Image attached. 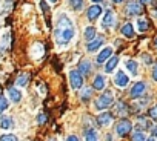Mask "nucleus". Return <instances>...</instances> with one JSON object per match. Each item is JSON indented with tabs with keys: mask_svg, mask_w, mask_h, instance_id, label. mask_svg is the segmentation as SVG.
I'll return each mask as SVG.
<instances>
[{
	"mask_svg": "<svg viewBox=\"0 0 157 141\" xmlns=\"http://www.w3.org/2000/svg\"><path fill=\"white\" fill-rule=\"evenodd\" d=\"M116 112H117L119 115L125 114V112H126V104H125V103H119V104L116 106Z\"/></svg>",
	"mask_w": 157,
	"mask_h": 141,
	"instance_id": "30",
	"label": "nucleus"
},
{
	"mask_svg": "<svg viewBox=\"0 0 157 141\" xmlns=\"http://www.w3.org/2000/svg\"><path fill=\"white\" fill-rule=\"evenodd\" d=\"M78 72L80 74H83V75H88L90 72H91V63H90V60H86V58H83L82 61H80V64H78Z\"/></svg>",
	"mask_w": 157,
	"mask_h": 141,
	"instance_id": "13",
	"label": "nucleus"
},
{
	"mask_svg": "<svg viewBox=\"0 0 157 141\" xmlns=\"http://www.w3.org/2000/svg\"><path fill=\"white\" fill-rule=\"evenodd\" d=\"M152 78L157 81V64L154 66V69H152Z\"/></svg>",
	"mask_w": 157,
	"mask_h": 141,
	"instance_id": "35",
	"label": "nucleus"
},
{
	"mask_svg": "<svg viewBox=\"0 0 157 141\" xmlns=\"http://www.w3.org/2000/svg\"><path fill=\"white\" fill-rule=\"evenodd\" d=\"M69 83H71V88L72 89H80L83 86V77L78 70H71L69 72Z\"/></svg>",
	"mask_w": 157,
	"mask_h": 141,
	"instance_id": "3",
	"label": "nucleus"
},
{
	"mask_svg": "<svg viewBox=\"0 0 157 141\" xmlns=\"http://www.w3.org/2000/svg\"><path fill=\"white\" fill-rule=\"evenodd\" d=\"M132 141H146V136L143 132H136L132 135Z\"/></svg>",
	"mask_w": 157,
	"mask_h": 141,
	"instance_id": "29",
	"label": "nucleus"
},
{
	"mask_svg": "<svg viewBox=\"0 0 157 141\" xmlns=\"http://www.w3.org/2000/svg\"><path fill=\"white\" fill-rule=\"evenodd\" d=\"M69 2V6L75 11H80L83 8V0H68Z\"/></svg>",
	"mask_w": 157,
	"mask_h": 141,
	"instance_id": "25",
	"label": "nucleus"
},
{
	"mask_svg": "<svg viewBox=\"0 0 157 141\" xmlns=\"http://www.w3.org/2000/svg\"><path fill=\"white\" fill-rule=\"evenodd\" d=\"M42 55H43V46H42V43H36L33 46V57L34 58H40Z\"/></svg>",
	"mask_w": 157,
	"mask_h": 141,
	"instance_id": "23",
	"label": "nucleus"
},
{
	"mask_svg": "<svg viewBox=\"0 0 157 141\" xmlns=\"http://www.w3.org/2000/svg\"><path fill=\"white\" fill-rule=\"evenodd\" d=\"M102 11H103V8L97 3V5H93L91 8H88L86 16H88V19H90L91 22H94V20H97V19H99V16L102 14Z\"/></svg>",
	"mask_w": 157,
	"mask_h": 141,
	"instance_id": "6",
	"label": "nucleus"
},
{
	"mask_svg": "<svg viewBox=\"0 0 157 141\" xmlns=\"http://www.w3.org/2000/svg\"><path fill=\"white\" fill-rule=\"evenodd\" d=\"M93 2H96V3H99V2H102V0H93Z\"/></svg>",
	"mask_w": 157,
	"mask_h": 141,
	"instance_id": "43",
	"label": "nucleus"
},
{
	"mask_svg": "<svg viewBox=\"0 0 157 141\" xmlns=\"http://www.w3.org/2000/svg\"><path fill=\"white\" fill-rule=\"evenodd\" d=\"M90 97H91V91L86 88V89H83V92H82V100L83 101H88L90 100Z\"/></svg>",
	"mask_w": 157,
	"mask_h": 141,
	"instance_id": "32",
	"label": "nucleus"
},
{
	"mask_svg": "<svg viewBox=\"0 0 157 141\" xmlns=\"http://www.w3.org/2000/svg\"><path fill=\"white\" fill-rule=\"evenodd\" d=\"M0 141H19V138H17L16 135L5 133V135H0Z\"/></svg>",
	"mask_w": 157,
	"mask_h": 141,
	"instance_id": "27",
	"label": "nucleus"
},
{
	"mask_svg": "<svg viewBox=\"0 0 157 141\" xmlns=\"http://www.w3.org/2000/svg\"><path fill=\"white\" fill-rule=\"evenodd\" d=\"M49 141H56V139H49Z\"/></svg>",
	"mask_w": 157,
	"mask_h": 141,
	"instance_id": "45",
	"label": "nucleus"
},
{
	"mask_svg": "<svg viewBox=\"0 0 157 141\" xmlns=\"http://www.w3.org/2000/svg\"><path fill=\"white\" fill-rule=\"evenodd\" d=\"M117 63H119V58L117 57H111L109 60H108V63H106V66H105V70L108 74H111L113 70L116 69V66H117Z\"/></svg>",
	"mask_w": 157,
	"mask_h": 141,
	"instance_id": "19",
	"label": "nucleus"
},
{
	"mask_svg": "<svg viewBox=\"0 0 157 141\" xmlns=\"http://www.w3.org/2000/svg\"><path fill=\"white\" fill-rule=\"evenodd\" d=\"M113 57V48H105L99 55H97V58H96V61L100 64V63H105L106 60H109Z\"/></svg>",
	"mask_w": 157,
	"mask_h": 141,
	"instance_id": "11",
	"label": "nucleus"
},
{
	"mask_svg": "<svg viewBox=\"0 0 157 141\" xmlns=\"http://www.w3.org/2000/svg\"><path fill=\"white\" fill-rule=\"evenodd\" d=\"M8 94H10V98H11L13 103H19L22 100V92L19 89H16V88H10Z\"/></svg>",
	"mask_w": 157,
	"mask_h": 141,
	"instance_id": "17",
	"label": "nucleus"
},
{
	"mask_svg": "<svg viewBox=\"0 0 157 141\" xmlns=\"http://www.w3.org/2000/svg\"><path fill=\"white\" fill-rule=\"evenodd\" d=\"M149 118L154 120V121H157V106H154V107L149 109Z\"/></svg>",
	"mask_w": 157,
	"mask_h": 141,
	"instance_id": "31",
	"label": "nucleus"
},
{
	"mask_svg": "<svg viewBox=\"0 0 157 141\" xmlns=\"http://www.w3.org/2000/svg\"><path fill=\"white\" fill-rule=\"evenodd\" d=\"M105 85H106V81H105V77L103 75H96L94 77V81H93V88L94 89H97V91H103L105 89Z\"/></svg>",
	"mask_w": 157,
	"mask_h": 141,
	"instance_id": "12",
	"label": "nucleus"
},
{
	"mask_svg": "<svg viewBox=\"0 0 157 141\" xmlns=\"http://www.w3.org/2000/svg\"><path fill=\"white\" fill-rule=\"evenodd\" d=\"M125 66H126V69L129 70V74H132V75H137V63L134 61V60H126V63H125Z\"/></svg>",
	"mask_w": 157,
	"mask_h": 141,
	"instance_id": "22",
	"label": "nucleus"
},
{
	"mask_svg": "<svg viewBox=\"0 0 157 141\" xmlns=\"http://www.w3.org/2000/svg\"><path fill=\"white\" fill-rule=\"evenodd\" d=\"M66 141H78V138H77L75 135H69V136L66 138Z\"/></svg>",
	"mask_w": 157,
	"mask_h": 141,
	"instance_id": "36",
	"label": "nucleus"
},
{
	"mask_svg": "<svg viewBox=\"0 0 157 141\" xmlns=\"http://www.w3.org/2000/svg\"><path fill=\"white\" fill-rule=\"evenodd\" d=\"M85 141H99V135L94 129L85 130Z\"/></svg>",
	"mask_w": 157,
	"mask_h": 141,
	"instance_id": "21",
	"label": "nucleus"
},
{
	"mask_svg": "<svg viewBox=\"0 0 157 141\" xmlns=\"http://www.w3.org/2000/svg\"><path fill=\"white\" fill-rule=\"evenodd\" d=\"M154 45H155V48H157V35H155V38H154Z\"/></svg>",
	"mask_w": 157,
	"mask_h": 141,
	"instance_id": "41",
	"label": "nucleus"
},
{
	"mask_svg": "<svg viewBox=\"0 0 157 141\" xmlns=\"http://www.w3.org/2000/svg\"><path fill=\"white\" fill-rule=\"evenodd\" d=\"M131 130H132V124H131V121L126 120V118L120 120V121L117 123V126H116V132H117V135H120V136L128 135Z\"/></svg>",
	"mask_w": 157,
	"mask_h": 141,
	"instance_id": "4",
	"label": "nucleus"
},
{
	"mask_svg": "<svg viewBox=\"0 0 157 141\" xmlns=\"http://www.w3.org/2000/svg\"><path fill=\"white\" fill-rule=\"evenodd\" d=\"M145 89H146V85H145L143 81H137V83L132 86V89H131V97H132V98L142 97V95L145 94Z\"/></svg>",
	"mask_w": 157,
	"mask_h": 141,
	"instance_id": "7",
	"label": "nucleus"
},
{
	"mask_svg": "<svg viewBox=\"0 0 157 141\" xmlns=\"http://www.w3.org/2000/svg\"><path fill=\"white\" fill-rule=\"evenodd\" d=\"M75 35V28L72 25V22L68 19V16L62 14L60 19H59V25H57V29L54 32V37H56V42L59 46H66Z\"/></svg>",
	"mask_w": 157,
	"mask_h": 141,
	"instance_id": "1",
	"label": "nucleus"
},
{
	"mask_svg": "<svg viewBox=\"0 0 157 141\" xmlns=\"http://www.w3.org/2000/svg\"><path fill=\"white\" fill-rule=\"evenodd\" d=\"M146 141H155V139H154V136H152V138H148Z\"/></svg>",
	"mask_w": 157,
	"mask_h": 141,
	"instance_id": "42",
	"label": "nucleus"
},
{
	"mask_svg": "<svg viewBox=\"0 0 157 141\" xmlns=\"http://www.w3.org/2000/svg\"><path fill=\"white\" fill-rule=\"evenodd\" d=\"M113 2H114V3H122L123 0H113Z\"/></svg>",
	"mask_w": 157,
	"mask_h": 141,
	"instance_id": "39",
	"label": "nucleus"
},
{
	"mask_svg": "<svg viewBox=\"0 0 157 141\" xmlns=\"http://www.w3.org/2000/svg\"><path fill=\"white\" fill-rule=\"evenodd\" d=\"M97 123H99V126L108 127V126L113 123V115H111L109 112H103V114H100V115H99V118H97Z\"/></svg>",
	"mask_w": 157,
	"mask_h": 141,
	"instance_id": "8",
	"label": "nucleus"
},
{
	"mask_svg": "<svg viewBox=\"0 0 157 141\" xmlns=\"http://www.w3.org/2000/svg\"><path fill=\"white\" fill-rule=\"evenodd\" d=\"M46 121V115L45 114H39V117H37V123L39 124H43Z\"/></svg>",
	"mask_w": 157,
	"mask_h": 141,
	"instance_id": "33",
	"label": "nucleus"
},
{
	"mask_svg": "<svg viewBox=\"0 0 157 141\" xmlns=\"http://www.w3.org/2000/svg\"><path fill=\"white\" fill-rule=\"evenodd\" d=\"M10 3H11V0H6V3H5V9H3V14H6L11 8H10Z\"/></svg>",
	"mask_w": 157,
	"mask_h": 141,
	"instance_id": "34",
	"label": "nucleus"
},
{
	"mask_svg": "<svg viewBox=\"0 0 157 141\" xmlns=\"http://www.w3.org/2000/svg\"><path fill=\"white\" fill-rule=\"evenodd\" d=\"M142 11H143V8H142L140 3L131 2V3H128V6H126V13H128L129 16H139V14H142Z\"/></svg>",
	"mask_w": 157,
	"mask_h": 141,
	"instance_id": "9",
	"label": "nucleus"
},
{
	"mask_svg": "<svg viewBox=\"0 0 157 141\" xmlns=\"http://www.w3.org/2000/svg\"><path fill=\"white\" fill-rule=\"evenodd\" d=\"M137 28H139L140 32H145V31L148 29V20H145V19L137 20Z\"/></svg>",
	"mask_w": 157,
	"mask_h": 141,
	"instance_id": "26",
	"label": "nucleus"
},
{
	"mask_svg": "<svg viewBox=\"0 0 157 141\" xmlns=\"http://www.w3.org/2000/svg\"><path fill=\"white\" fill-rule=\"evenodd\" d=\"M122 34H123L125 37H128V38H132V37H134V28H132V25H131V23L123 25V28H122Z\"/></svg>",
	"mask_w": 157,
	"mask_h": 141,
	"instance_id": "20",
	"label": "nucleus"
},
{
	"mask_svg": "<svg viewBox=\"0 0 157 141\" xmlns=\"http://www.w3.org/2000/svg\"><path fill=\"white\" fill-rule=\"evenodd\" d=\"M152 135H155V136H157V127H154V129H152Z\"/></svg>",
	"mask_w": 157,
	"mask_h": 141,
	"instance_id": "38",
	"label": "nucleus"
},
{
	"mask_svg": "<svg viewBox=\"0 0 157 141\" xmlns=\"http://www.w3.org/2000/svg\"><path fill=\"white\" fill-rule=\"evenodd\" d=\"M102 45H103V38L99 37V38H94L93 42H90V43L86 45V49H88L90 52H93V51H97Z\"/></svg>",
	"mask_w": 157,
	"mask_h": 141,
	"instance_id": "14",
	"label": "nucleus"
},
{
	"mask_svg": "<svg viewBox=\"0 0 157 141\" xmlns=\"http://www.w3.org/2000/svg\"><path fill=\"white\" fill-rule=\"evenodd\" d=\"M143 61L149 64V63H151V57H149V55H143Z\"/></svg>",
	"mask_w": 157,
	"mask_h": 141,
	"instance_id": "37",
	"label": "nucleus"
},
{
	"mask_svg": "<svg viewBox=\"0 0 157 141\" xmlns=\"http://www.w3.org/2000/svg\"><path fill=\"white\" fill-rule=\"evenodd\" d=\"M6 109H8V101H6V98L3 95H0V114L5 112Z\"/></svg>",
	"mask_w": 157,
	"mask_h": 141,
	"instance_id": "28",
	"label": "nucleus"
},
{
	"mask_svg": "<svg viewBox=\"0 0 157 141\" xmlns=\"http://www.w3.org/2000/svg\"><path fill=\"white\" fill-rule=\"evenodd\" d=\"M14 126V121L11 117H0V127H2L3 130H8Z\"/></svg>",
	"mask_w": 157,
	"mask_h": 141,
	"instance_id": "16",
	"label": "nucleus"
},
{
	"mask_svg": "<svg viewBox=\"0 0 157 141\" xmlns=\"http://www.w3.org/2000/svg\"><path fill=\"white\" fill-rule=\"evenodd\" d=\"M10 46V31H5V34L0 38V52H5Z\"/></svg>",
	"mask_w": 157,
	"mask_h": 141,
	"instance_id": "15",
	"label": "nucleus"
},
{
	"mask_svg": "<svg viewBox=\"0 0 157 141\" xmlns=\"http://www.w3.org/2000/svg\"><path fill=\"white\" fill-rule=\"evenodd\" d=\"M49 2H51V3H56V2H57V0H49Z\"/></svg>",
	"mask_w": 157,
	"mask_h": 141,
	"instance_id": "44",
	"label": "nucleus"
},
{
	"mask_svg": "<svg viewBox=\"0 0 157 141\" xmlns=\"http://www.w3.org/2000/svg\"><path fill=\"white\" fill-rule=\"evenodd\" d=\"M114 23H116V16H114L113 11L108 9V11L105 13V17H103L102 25H103V28H109V26H114Z\"/></svg>",
	"mask_w": 157,
	"mask_h": 141,
	"instance_id": "10",
	"label": "nucleus"
},
{
	"mask_svg": "<svg viewBox=\"0 0 157 141\" xmlns=\"http://www.w3.org/2000/svg\"><path fill=\"white\" fill-rule=\"evenodd\" d=\"M113 103H114V94L111 91H106L94 101V107H96V110H105V109L111 107Z\"/></svg>",
	"mask_w": 157,
	"mask_h": 141,
	"instance_id": "2",
	"label": "nucleus"
},
{
	"mask_svg": "<svg viewBox=\"0 0 157 141\" xmlns=\"http://www.w3.org/2000/svg\"><path fill=\"white\" fill-rule=\"evenodd\" d=\"M114 83L119 88H126L128 83H129V78H128V75L123 72V70H119V72L116 74V77H114Z\"/></svg>",
	"mask_w": 157,
	"mask_h": 141,
	"instance_id": "5",
	"label": "nucleus"
},
{
	"mask_svg": "<svg viewBox=\"0 0 157 141\" xmlns=\"http://www.w3.org/2000/svg\"><path fill=\"white\" fill-rule=\"evenodd\" d=\"M149 0H140V3H148Z\"/></svg>",
	"mask_w": 157,
	"mask_h": 141,
	"instance_id": "40",
	"label": "nucleus"
},
{
	"mask_svg": "<svg viewBox=\"0 0 157 141\" xmlns=\"http://www.w3.org/2000/svg\"><path fill=\"white\" fill-rule=\"evenodd\" d=\"M93 38H96V28H93V26H88V28H85V40H93Z\"/></svg>",
	"mask_w": 157,
	"mask_h": 141,
	"instance_id": "24",
	"label": "nucleus"
},
{
	"mask_svg": "<svg viewBox=\"0 0 157 141\" xmlns=\"http://www.w3.org/2000/svg\"><path fill=\"white\" fill-rule=\"evenodd\" d=\"M16 83H17V86H20V88H25V86H28V83H29V74H25V72H22V74L17 77Z\"/></svg>",
	"mask_w": 157,
	"mask_h": 141,
	"instance_id": "18",
	"label": "nucleus"
}]
</instances>
